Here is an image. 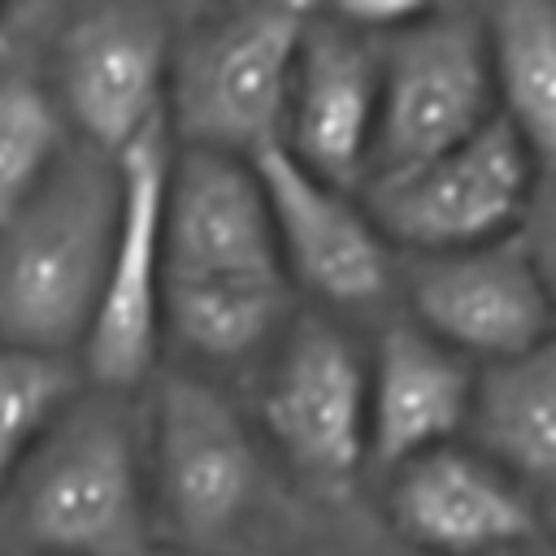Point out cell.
Segmentation results:
<instances>
[{
    "mask_svg": "<svg viewBox=\"0 0 556 556\" xmlns=\"http://www.w3.org/2000/svg\"><path fill=\"white\" fill-rule=\"evenodd\" d=\"M0 530L17 552L139 556L152 539L143 408L78 387L0 486Z\"/></svg>",
    "mask_w": 556,
    "mask_h": 556,
    "instance_id": "cell-1",
    "label": "cell"
},
{
    "mask_svg": "<svg viewBox=\"0 0 556 556\" xmlns=\"http://www.w3.org/2000/svg\"><path fill=\"white\" fill-rule=\"evenodd\" d=\"M122 204L117 161L70 139L48 178L0 222V339L83 356Z\"/></svg>",
    "mask_w": 556,
    "mask_h": 556,
    "instance_id": "cell-2",
    "label": "cell"
},
{
    "mask_svg": "<svg viewBox=\"0 0 556 556\" xmlns=\"http://www.w3.org/2000/svg\"><path fill=\"white\" fill-rule=\"evenodd\" d=\"M304 4H208L174 30L165 130L178 148L256 156L278 143Z\"/></svg>",
    "mask_w": 556,
    "mask_h": 556,
    "instance_id": "cell-3",
    "label": "cell"
},
{
    "mask_svg": "<svg viewBox=\"0 0 556 556\" xmlns=\"http://www.w3.org/2000/svg\"><path fill=\"white\" fill-rule=\"evenodd\" d=\"M143 473L152 534L182 552L230 547L261 508V443L230 395L195 369H169L148 391Z\"/></svg>",
    "mask_w": 556,
    "mask_h": 556,
    "instance_id": "cell-4",
    "label": "cell"
},
{
    "mask_svg": "<svg viewBox=\"0 0 556 556\" xmlns=\"http://www.w3.org/2000/svg\"><path fill=\"white\" fill-rule=\"evenodd\" d=\"M256 430L282 469L317 495H343L369 469V348L330 313H295L265 352Z\"/></svg>",
    "mask_w": 556,
    "mask_h": 556,
    "instance_id": "cell-5",
    "label": "cell"
},
{
    "mask_svg": "<svg viewBox=\"0 0 556 556\" xmlns=\"http://www.w3.org/2000/svg\"><path fill=\"white\" fill-rule=\"evenodd\" d=\"M495 122L486 17L465 4H426L382 43L378 130L361 191L460 148Z\"/></svg>",
    "mask_w": 556,
    "mask_h": 556,
    "instance_id": "cell-6",
    "label": "cell"
},
{
    "mask_svg": "<svg viewBox=\"0 0 556 556\" xmlns=\"http://www.w3.org/2000/svg\"><path fill=\"white\" fill-rule=\"evenodd\" d=\"M178 22L156 4H87L52 39L48 91L78 143L122 156L165 126Z\"/></svg>",
    "mask_w": 556,
    "mask_h": 556,
    "instance_id": "cell-7",
    "label": "cell"
},
{
    "mask_svg": "<svg viewBox=\"0 0 556 556\" xmlns=\"http://www.w3.org/2000/svg\"><path fill=\"white\" fill-rule=\"evenodd\" d=\"M534 178L530 152L495 117L460 148L361 191V200L400 256H439L517 235Z\"/></svg>",
    "mask_w": 556,
    "mask_h": 556,
    "instance_id": "cell-8",
    "label": "cell"
},
{
    "mask_svg": "<svg viewBox=\"0 0 556 556\" xmlns=\"http://www.w3.org/2000/svg\"><path fill=\"white\" fill-rule=\"evenodd\" d=\"M174 139L165 126L143 135L130 152L117 156L122 204L113 226V248L104 265V287L96 304L91 334L83 343V374L91 387L135 395L152 369L165 339V174H169Z\"/></svg>",
    "mask_w": 556,
    "mask_h": 556,
    "instance_id": "cell-9",
    "label": "cell"
},
{
    "mask_svg": "<svg viewBox=\"0 0 556 556\" xmlns=\"http://www.w3.org/2000/svg\"><path fill=\"white\" fill-rule=\"evenodd\" d=\"M291 291H308L330 317L382 308L400 291V252L356 191L308 174L278 143L252 156Z\"/></svg>",
    "mask_w": 556,
    "mask_h": 556,
    "instance_id": "cell-10",
    "label": "cell"
},
{
    "mask_svg": "<svg viewBox=\"0 0 556 556\" xmlns=\"http://www.w3.org/2000/svg\"><path fill=\"white\" fill-rule=\"evenodd\" d=\"M404 317L430 339L486 369L556 330V308L517 235L400 261Z\"/></svg>",
    "mask_w": 556,
    "mask_h": 556,
    "instance_id": "cell-11",
    "label": "cell"
},
{
    "mask_svg": "<svg viewBox=\"0 0 556 556\" xmlns=\"http://www.w3.org/2000/svg\"><path fill=\"white\" fill-rule=\"evenodd\" d=\"M382 530L417 556H517L543 504L460 439L382 473Z\"/></svg>",
    "mask_w": 556,
    "mask_h": 556,
    "instance_id": "cell-12",
    "label": "cell"
},
{
    "mask_svg": "<svg viewBox=\"0 0 556 556\" xmlns=\"http://www.w3.org/2000/svg\"><path fill=\"white\" fill-rule=\"evenodd\" d=\"M165 287L287 278L261 174L248 156L178 148L165 174Z\"/></svg>",
    "mask_w": 556,
    "mask_h": 556,
    "instance_id": "cell-13",
    "label": "cell"
},
{
    "mask_svg": "<svg viewBox=\"0 0 556 556\" xmlns=\"http://www.w3.org/2000/svg\"><path fill=\"white\" fill-rule=\"evenodd\" d=\"M382 100V43L339 22L330 9H308L295 48L278 148L308 174L361 191Z\"/></svg>",
    "mask_w": 556,
    "mask_h": 556,
    "instance_id": "cell-14",
    "label": "cell"
},
{
    "mask_svg": "<svg viewBox=\"0 0 556 556\" xmlns=\"http://www.w3.org/2000/svg\"><path fill=\"white\" fill-rule=\"evenodd\" d=\"M478 365L430 339L417 321L387 317L369 343V469L391 473L413 456L460 443Z\"/></svg>",
    "mask_w": 556,
    "mask_h": 556,
    "instance_id": "cell-15",
    "label": "cell"
},
{
    "mask_svg": "<svg viewBox=\"0 0 556 556\" xmlns=\"http://www.w3.org/2000/svg\"><path fill=\"white\" fill-rule=\"evenodd\" d=\"M465 439L539 504L556 500V330L478 369Z\"/></svg>",
    "mask_w": 556,
    "mask_h": 556,
    "instance_id": "cell-16",
    "label": "cell"
},
{
    "mask_svg": "<svg viewBox=\"0 0 556 556\" xmlns=\"http://www.w3.org/2000/svg\"><path fill=\"white\" fill-rule=\"evenodd\" d=\"M482 17L495 117L547 174L556 169V0H504Z\"/></svg>",
    "mask_w": 556,
    "mask_h": 556,
    "instance_id": "cell-17",
    "label": "cell"
},
{
    "mask_svg": "<svg viewBox=\"0 0 556 556\" xmlns=\"http://www.w3.org/2000/svg\"><path fill=\"white\" fill-rule=\"evenodd\" d=\"M295 317L287 278L165 287V334L200 365H239L265 356Z\"/></svg>",
    "mask_w": 556,
    "mask_h": 556,
    "instance_id": "cell-18",
    "label": "cell"
},
{
    "mask_svg": "<svg viewBox=\"0 0 556 556\" xmlns=\"http://www.w3.org/2000/svg\"><path fill=\"white\" fill-rule=\"evenodd\" d=\"M65 143L70 130L48 83L0 74V222L48 178Z\"/></svg>",
    "mask_w": 556,
    "mask_h": 556,
    "instance_id": "cell-19",
    "label": "cell"
},
{
    "mask_svg": "<svg viewBox=\"0 0 556 556\" xmlns=\"http://www.w3.org/2000/svg\"><path fill=\"white\" fill-rule=\"evenodd\" d=\"M74 391L70 361L0 339V486Z\"/></svg>",
    "mask_w": 556,
    "mask_h": 556,
    "instance_id": "cell-20",
    "label": "cell"
},
{
    "mask_svg": "<svg viewBox=\"0 0 556 556\" xmlns=\"http://www.w3.org/2000/svg\"><path fill=\"white\" fill-rule=\"evenodd\" d=\"M552 308H556V169L539 174L534 178V195H530V208L521 217V230H517Z\"/></svg>",
    "mask_w": 556,
    "mask_h": 556,
    "instance_id": "cell-21",
    "label": "cell"
},
{
    "mask_svg": "<svg viewBox=\"0 0 556 556\" xmlns=\"http://www.w3.org/2000/svg\"><path fill=\"white\" fill-rule=\"evenodd\" d=\"M287 556H417V552H408L404 543H395L387 534V539H321V543H304Z\"/></svg>",
    "mask_w": 556,
    "mask_h": 556,
    "instance_id": "cell-22",
    "label": "cell"
},
{
    "mask_svg": "<svg viewBox=\"0 0 556 556\" xmlns=\"http://www.w3.org/2000/svg\"><path fill=\"white\" fill-rule=\"evenodd\" d=\"M543 530L556 539V500H552V504H543Z\"/></svg>",
    "mask_w": 556,
    "mask_h": 556,
    "instance_id": "cell-23",
    "label": "cell"
},
{
    "mask_svg": "<svg viewBox=\"0 0 556 556\" xmlns=\"http://www.w3.org/2000/svg\"><path fill=\"white\" fill-rule=\"evenodd\" d=\"M13 556H52V552H13Z\"/></svg>",
    "mask_w": 556,
    "mask_h": 556,
    "instance_id": "cell-24",
    "label": "cell"
},
{
    "mask_svg": "<svg viewBox=\"0 0 556 556\" xmlns=\"http://www.w3.org/2000/svg\"><path fill=\"white\" fill-rule=\"evenodd\" d=\"M0 22H4V13H0Z\"/></svg>",
    "mask_w": 556,
    "mask_h": 556,
    "instance_id": "cell-25",
    "label": "cell"
}]
</instances>
